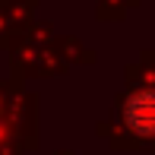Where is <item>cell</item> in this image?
<instances>
[{
    "mask_svg": "<svg viewBox=\"0 0 155 155\" xmlns=\"http://www.w3.org/2000/svg\"><path fill=\"white\" fill-rule=\"evenodd\" d=\"M124 124L136 136L155 139V89H139L124 101Z\"/></svg>",
    "mask_w": 155,
    "mask_h": 155,
    "instance_id": "cell-1",
    "label": "cell"
}]
</instances>
